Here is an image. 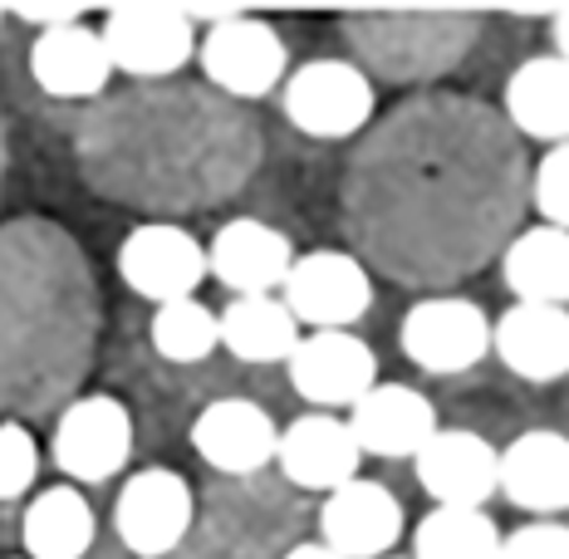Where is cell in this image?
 <instances>
[{
    "label": "cell",
    "instance_id": "29",
    "mask_svg": "<svg viewBox=\"0 0 569 559\" xmlns=\"http://www.w3.org/2000/svg\"><path fill=\"white\" fill-rule=\"evenodd\" d=\"M501 559H569V526L560 520H530L506 535Z\"/></svg>",
    "mask_w": 569,
    "mask_h": 559
},
{
    "label": "cell",
    "instance_id": "10",
    "mask_svg": "<svg viewBox=\"0 0 569 559\" xmlns=\"http://www.w3.org/2000/svg\"><path fill=\"white\" fill-rule=\"evenodd\" d=\"M201 74L227 99H266L290 74V50L260 16H236L221 30H201Z\"/></svg>",
    "mask_w": 569,
    "mask_h": 559
},
{
    "label": "cell",
    "instance_id": "11",
    "mask_svg": "<svg viewBox=\"0 0 569 559\" xmlns=\"http://www.w3.org/2000/svg\"><path fill=\"white\" fill-rule=\"evenodd\" d=\"M284 368H290V388L305 402H315L319 412H335V408L353 412L378 388V353L359 335H349V329L305 335Z\"/></svg>",
    "mask_w": 569,
    "mask_h": 559
},
{
    "label": "cell",
    "instance_id": "4",
    "mask_svg": "<svg viewBox=\"0 0 569 559\" xmlns=\"http://www.w3.org/2000/svg\"><path fill=\"white\" fill-rule=\"evenodd\" d=\"M491 329L496 319H486V309L477 300L427 295V300H418L402 315L398 343L408 353V363H418L422 373L452 378V373H471L491 353Z\"/></svg>",
    "mask_w": 569,
    "mask_h": 559
},
{
    "label": "cell",
    "instance_id": "23",
    "mask_svg": "<svg viewBox=\"0 0 569 559\" xmlns=\"http://www.w3.org/2000/svg\"><path fill=\"white\" fill-rule=\"evenodd\" d=\"M300 339V319L280 295H246L221 309V349L241 363H290Z\"/></svg>",
    "mask_w": 569,
    "mask_h": 559
},
{
    "label": "cell",
    "instance_id": "5",
    "mask_svg": "<svg viewBox=\"0 0 569 559\" xmlns=\"http://www.w3.org/2000/svg\"><path fill=\"white\" fill-rule=\"evenodd\" d=\"M103 44L118 74L133 79H168L192 59L197 26L187 20V6H168V0H138V6H113L103 16Z\"/></svg>",
    "mask_w": 569,
    "mask_h": 559
},
{
    "label": "cell",
    "instance_id": "12",
    "mask_svg": "<svg viewBox=\"0 0 569 559\" xmlns=\"http://www.w3.org/2000/svg\"><path fill=\"white\" fill-rule=\"evenodd\" d=\"M276 467L284 481L300 486V491L335 496L339 486L359 481L363 447L353 442L349 418H335V412H300L290 427H280Z\"/></svg>",
    "mask_w": 569,
    "mask_h": 559
},
{
    "label": "cell",
    "instance_id": "17",
    "mask_svg": "<svg viewBox=\"0 0 569 559\" xmlns=\"http://www.w3.org/2000/svg\"><path fill=\"white\" fill-rule=\"evenodd\" d=\"M349 427H353V442L363 447V457H383V461H402V457L418 461V451L442 432L432 398L408 383H378L349 412Z\"/></svg>",
    "mask_w": 569,
    "mask_h": 559
},
{
    "label": "cell",
    "instance_id": "2",
    "mask_svg": "<svg viewBox=\"0 0 569 559\" xmlns=\"http://www.w3.org/2000/svg\"><path fill=\"white\" fill-rule=\"evenodd\" d=\"M343 30H349V44L359 54L363 74H383L408 84V79H432L442 69H452L477 44L481 10H457V6L349 10Z\"/></svg>",
    "mask_w": 569,
    "mask_h": 559
},
{
    "label": "cell",
    "instance_id": "31",
    "mask_svg": "<svg viewBox=\"0 0 569 559\" xmlns=\"http://www.w3.org/2000/svg\"><path fill=\"white\" fill-rule=\"evenodd\" d=\"M550 40H555V54L569 59V6H555V16H550Z\"/></svg>",
    "mask_w": 569,
    "mask_h": 559
},
{
    "label": "cell",
    "instance_id": "22",
    "mask_svg": "<svg viewBox=\"0 0 569 559\" xmlns=\"http://www.w3.org/2000/svg\"><path fill=\"white\" fill-rule=\"evenodd\" d=\"M501 280L516 305H569V231L560 226H530L516 231L501 251Z\"/></svg>",
    "mask_w": 569,
    "mask_h": 559
},
{
    "label": "cell",
    "instance_id": "14",
    "mask_svg": "<svg viewBox=\"0 0 569 559\" xmlns=\"http://www.w3.org/2000/svg\"><path fill=\"white\" fill-rule=\"evenodd\" d=\"M192 447L211 471L221 476H256L280 451V427L256 398H217L197 412Z\"/></svg>",
    "mask_w": 569,
    "mask_h": 559
},
{
    "label": "cell",
    "instance_id": "16",
    "mask_svg": "<svg viewBox=\"0 0 569 559\" xmlns=\"http://www.w3.org/2000/svg\"><path fill=\"white\" fill-rule=\"evenodd\" d=\"M319 540L343 559H388V550L402 540V506L383 481H359L339 486L319 506Z\"/></svg>",
    "mask_w": 569,
    "mask_h": 559
},
{
    "label": "cell",
    "instance_id": "30",
    "mask_svg": "<svg viewBox=\"0 0 569 559\" xmlns=\"http://www.w3.org/2000/svg\"><path fill=\"white\" fill-rule=\"evenodd\" d=\"M10 20L20 26L50 34V30H69V26H84V6H69V0H20V6H6Z\"/></svg>",
    "mask_w": 569,
    "mask_h": 559
},
{
    "label": "cell",
    "instance_id": "26",
    "mask_svg": "<svg viewBox=\"0 0 569 559\" xmlns=\"http://www.w3.org/2000/svg\"><path fill=\"white\" fill-rule=\"evenodd\" d=\"M152 349L168 363H201L221 349V309L201 300H177L152 315Z\"/></svg>",
    "mask_w": 569,
    "mask_h": 559
},
{
    "label": "cell",
    "instance_id": "28",
    "mask_svg": "<svg viewBox=\"0 0 569 559\" xmlns=\"http://www.w3.org/2000/svg\"><path fill=\"white\" fill-rule=\"evenodd\" d=\"M530 201H536L545 226L569 231V142L550 148L540 158V168L530 172Z\"/></svg>",
    "mask_w": 569,
    "mask_h": 559
},
{
    "label": "cell",
    "instance_id": "9",
    "mask_svg": "<svg viewBox=\"0 0 569 559\" xmlns=\"http://www.w3.org/2000/svg\"><path fill=\"white\" fill-rule=\"evenodd\" d=\"M280 300L300 325L319 329H349L373 309V280L369 266L349 251H310L295 260Z\"/></svg>",
    "mask_w": 569,
    "mask_h": 559
},
{
    "label": "cell",
    "instance_id": "19",
    "mask_svg": "<svg viewBox=\"0 0 569 559\" xmlns=\"http://www.w3.org/2000/svg\"><path fill=\"white\" fill-rule=\"evenodd\" d=\"M501 496L540 520L569 510V437L545 427L520 432L501 451Z\"/></svg>",
    "mask_w": 569,
    "mask_h": 559
},
{
    "label": "cell",
    "instance_id": "21",
    "mask_svg": "<svg viewBox=\"0 0 569 559\" xmlns=\"http://www.w3.org/2000/svg\"><path fill=\"white\" fill-rule=\"evenodd\" d=\"M506 123L516 138L569 142V59L536 54L506 79Z\"/></svg>",
    "mask_w": 569,
    "mask_h": 559
},
{
    "label": "cell",
    "instance_id": "24",
    "mask_svg": "<svg viewBox=\"0 0 569 559\" xmlns=\"http://www.w3.org/2000/svg\"><path fill=\"white\" fill-rule=\"evenodd\" d=\"M20 535H26V559H84L93 535H99V520H93L84 491L50 486L26 506Z\"/></svg>",
    "mask_w": 569,
    "mask_h": 559
},
{
    "label": "cell",
    "instance_id": "18",
    "mask_svg": "<svg viewBox=\"0 0 569 559\" xmlns=\"http://www.w3.org/2000/svg\"><path fill=\"white\" fill-rule=\"evenodd\" d=\"M491 353L526 383H560L569 373V309L511 305L491 329Z\"/></svg>",
    "mask_w": 569,
    "mask_h": 559
},
{
    "label": "cell",
    "instance_id": "32",
    "mask_svg": "<svg viewBox=\"0 0 569 559\" xmlns=\"http://www.w3.org/2000/svg\"><path fill=\"white\" fill-rule=\"evenodd\" d=\"M280 559H343V555H335L325 540H305V545H290Z\"/></svg>",
    "mask_w": 569,
    "mask_h": 559
},
{
    "label": "cell",
    "instance_id": "34",
    "mask_svg": "<svg viewBox=\"0 0 569 559\" xmlns=\"http://www.w3.org/2000/svg\"><path fill=\"white\" fill-rule=\"evenodd\" d=\"M388 559H398V555H388Z\"/></svg>",
    "mask_w": 569,
    "mask_h": 559
},
{
    "label": "cell",
    "instance_id": "20",
    "mask_svg": "<svg viewBox=\"0 0 569 559\" xmlns=\"http://www.w3.org/2000/svg\"><path fill=\"white\" fill-rule=\"evenodd\" d=\"M113 74L118 69L109 59V44L89 26L34 34V44H30V79L50 99H93V93L109 89Z\"/></svg>",
    "mask_w": 569,
    "mask_h": 559
},
{
    "label": "cell",
    "instance_id": "33",
    "mask_svg": "<svg viewBox=\"0 0 569 559\" xmlns=\"http://www.w3.org/2000/svg\"><path fill=\"white\" fill-rule=\"evenodd\" d=\"M6 16H10V10H6V6H0V26H6Z\"/></svg>",
    "mask_w": 569,
    "mask_h": 559
},
{
    "label": "cell",
    "instance_id": "25",
    "mask_svg": "<svg viewBox=\"0 0 569 559\" xmlns=\"http://www.w3.org/2000/svg\"><path fill=\"white\" fill-rule=\"evenodd\" d=\"M506 535L486 510L437 506L412 530V559H501Z\"/></svg>",
    "mask_w": 569,
    "mask_h": 559
},
{
    "label": "cell",
    "instance_id": "3",
    "mask_svg": "<svg viewBox=\"0 0 569 559\" xmlns=\"http://www.w3.org/2000/svg\"><path fill=\"white\" fill-rule=\"evenodd\" d=\"M373 79L359 69V59H310L284 79L280 109L290 118V128H300L305 138H353L359 128H369L373 118Z\"/></svg>",
    "mask_w": 569,
    "mask_h": 559
},
{
    "label": "cell",
    "instance_id": "15",
    "mask_svg": "<svg viewBox=\"0 0 569 559\" xmlns=\"http://www.w3.org/2000/svg\"><path fill=\"white\" fill-rule=\"evenodd\" d=\"M211 276L231 290V300H246V295H276L284 290L295 270V246L280 226L260 221V217H236L227 221L207 246Z\"/></svg>",
    "mask_w": 569,
    "mask_h": 559
},
{
    "label": "cell",
    "instance_id": "13",
    "mask_svg": "<svg viewBox=\"0 0 569 559\" xmlns=\"http://www.w3.org/2000/svg\"><path fill=\"white\" fill-rule=\"evenodd\" d=\"M412 471H418V486L437 506L481 510L501 491V451L486 442L481 432H467V427H442L418 451Z\"/></svg>",
    "mask_w": 569,
    "mask_h": 559
},
{
    "label": "cell",
    "instance_id": "6",
    "mask_svg": "<svg viewBox=\"0 0 569 559\" xmlns=\"http://www.w3.org/2000/svg\"><path fill=\"white\" fill-rule=\"evenodd\" d=\"M50 457L79 486L109 481L133 457V412L113 392H89V398L69 402L54 422Z\"/></svg>",
    "mask_w": 569,
    "mask_h": 559
},
{
    "label": "cell",
    "instance_id": "1",
    "mask_svg": "<svg viewBox=\"0 0 569 559\" xmlns=\"http://www.w3.org/2000/svg\"><path fill=\"white\" fill-rule=\"evenodd\" d=\"M526 197V152L506 113L422 93L363 142L343 211L378 270L402 285H452L501 251Z\"/></svg>",
    "mask_w": 569,
    "mask_h": 559
},
{
    "label": "cell",
    "instance_id": "7",
    "mask_svg": "<svg viewBox=\"0 0 569 559\" xmlns=\"http://www.w3.org/2000/svg\"><path fill=\"white\" fill-rule=\"evenodd\" d=\"M118 276L133 295L162 309L177 300H197L201 280L211 276V260L207 246L187 226L148 221L138 231H128L123 246H118Z\"/></svg>",
    "mask_w": 569,
    "mask_h": 559
},
{
    "label": "cell",
    "instance_id": "8",
    "mask_svg": "<svg viewBox=\"0 0 569 559\" xmlns=\"http://www.w3.org/2000/svg\"><path fill=\"white\" fill-rule=\"evenodd\" d=\"M197 520L192 486L172 467H142L123 481L113 501V530L138 559H162L187 540Z\"/></svg>",
    "mask_w": 569,
    "mask_h": 559
},
{
    "label": "cell",
    "instance_id": "27",
    "mask_svg": "<svg viewBox=\"0 0 569 559\" xmlns=\"http://www.w3.org/2000/svg\"><path fill=\"white\" fill-rule=\"evenodd\" d=\"M40 476V447L20 422H0V501H20Z\"/></svg>",
    "mask_w": 569,
    "mask_h": 559
}]
</instances>
